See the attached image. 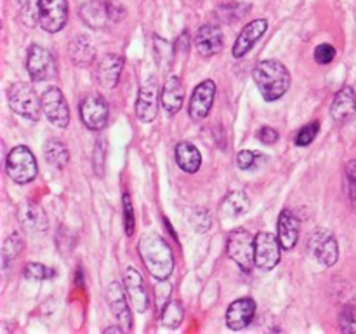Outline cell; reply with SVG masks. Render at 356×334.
<instances>
[{
  "label": "cell",
  "mask_w": 356,
  "mask_h": 334,
  "mask_svg": "<svg viewBox=\"0 0 356 334\" xmlns=\"http://www.w3.org/2000/svg\"><path fill=\"white\" fill-rule=\"evenodd\" d=\"M139 256L146 270L156 280H167L174 270V254L169 244L155 232H148L138 242Z\"/></svg>",
  "instance_id": "6da1fadb"
},
{
  "label": "cell",
  "mask_w": 356,
  "mask_h": 334,
  "mask_svg": "<svg viewBox=\"0 0 356 334\" xmlns=\"http://www.w3.org/2000/svg\"><path fill=\"white\" fill-rule=\"evenodd\" d=\"M252 79L264 101L271 103L284 96L291 87V73L284 63L277 59H263L252 70Z\"/></svg>",
  "instance_id": "7a4b0ae2"
},
{
  "label": "cell",
  "mask_w": 356,
  "mask_h": 334,
  "mask_svg": "<svg viewBox=\"0 0 356 334\" xmlns=\"http://www.w3.org/2000/svg\"><path fill=\"white\" fill-rule=\"evenodd\" d=\"M125 10L111 0H87L80 7V17L92 30H104L118 23L124 17Z\"/></svg>",
  "instance_id": "3957f363"
},
{
  "label": "cell",
  "mask_w": 356,
  "mask_h": 334,
  "mask_svg": "<svg viewBox=\"0 0 356 334\" xmlns=\"http://www.w3.org/2000/svg\"><path fill=\"white\" fill-rule=\"evenodd\" d=\"M10 110L19 117L28 118L31 122L40 120L42 117V100L37 96L33 87L26 82H16L7 90Z\"/></svg>",
  "instance_id": "277c9868"
},
{
  "label": "cell",
  "mask_w": 356,
  "mask_h": 334,
  "mask_svg": "<svg viewBox=\"0 0 356 334\" xmlns=\"http://www.w3.org/2000/svg\"><path fill=\"white\" fill-rule=\"evenodd\" d=\"M7 176L16 184H28L35 180L38 173L37 160L28 146H16L9 152L6 160Z\"/></svg>",
  "instance_id": "5b68a950"
},
{
  "label": "cell",
  "mask_w": 356,
  "mask_h": 334,
  "mask_svg": "<svg viewBox=\"0 0 356 334\" xmlns=\"http://www.w3.org/2000/svg\"><path fill=\"white\" fill-rule=\"evenodd\" d=\"M229 260L235 261L242 271H250L256 264V237L250 235L247 230H233L226 244Z\"/></svg>",
  "instance_id": "8992f818"
},
{
  "label": "cell",
  "mask_w": 356,
  "mask_h": 334,
  "mask_svg": "<svg viewBox=\"0 0 356 334\" xmlns=\"http://www.w3.org/2000/svg\"><path fill=\"white\" fill-rule=\"evenodd\" d=\"M308 253L316 263L323 267H332L339 260V244L332 232L325 228H316L308 239Z\"/></svg>",
  "instance_id": "52a82bcc"
},
{
  "label": "cell",
  "mask_w": 356,
  "mask_h": 334,
  "mask_svg": "<svg viewBox=\"0 0 356 334\" xmlns=\"http://www.w3.org/2000/svg\"><path fill=\"white\" fill-rule=\"evenodd\" d=\"M26 70L31 80L35 82H45L56 77V61L54 56L45 47L33 44L28 47L26 52Z\"/></svg>",
  "instance_id": "ba28073f"
},
{
  "label": "cell",
  "mask_w": 356,
  "mask_h": 334,
  "mask_svg": "<svg viewBox=\"0 0 356 334\" xmlns=\"http://www.w3.org/2000/svg\"><path fill=\"white\" fill-rule=\"evenodd\" d=\"M68 21L66 0H38V24L47 33H58Z\"/></svg>",
  "instance_id": "9c48e42d"
},
{
  "label": "cell",
  "mask_w": 356,
  "mask_h": 334,
  "mask_svg": "<svg viewBox=\"0 0 356 334\" xmlns=\"http://www.w3.org/2000/svg\"><path fill=\"white\" fill-rule=\"evenodd\" d=\"M42 110L47 120L59 129H65L70 124V108L66 97L58 87H49L42 94Z\"/></svg>",
  "instance_id": "30bf717a"
},
{
  "label": "cell",
  "mask_w": 356,
  "mask_h": 334,
  "mask_svg": "<svg viewBox=\"0 0 356 334\" xmlns=\"http://www.w3.org/2000/svg\"><path fill=\"white\" fill-rule=\"evenodd\" d=\"M80 118L90 131H101L108 124L110 106L103 96H87L80 101Z\"/></svg>",
  "instance_id": "8fae6325"
},
{
  "label": "cell",
  "mask_w": 356,
  "mask_h": 334,
  "mask_svg": "<svg viewBox=\"0 0 356 334\" xmlns=\"http://www.w3.org/2000/svg\"><path fill=\"white\" fill-rule=\"evenodd\" d=\"M159 111V80L156 77H149L141 84L136 101V117L148 124L153 122Z\"/></svg>",
  "instance_id": "7c38bea8"
},
{
  "label": "cell",
  "mask_w": 356,
  "mask_h": 334,
  "mask_svg": "<svg viewBox=\"0 0 356 334\" xmlns=\"http://www.w3.org/2000/svg\"><path fill=\"white\" fill-rule=\"evenodd\" d=\"M282 257V244L278 237L270 232L256 235V264L261 270H273Z\"/></svg>",
  "instance_id": "4fadbf2b"
},
{
  "label": "cell",
  "mask_w": 356,
  "mask_h": 334,
  "mask_svg": "<svg viewBox=\"0 0 356 334\" xmlns=\"http://www.w3.org/2000/svg\"><path fill=\"white\" fill-rule=\"evenodd\" d=\"M17 221L28 235H44L49 230V219L44 209L35 202H24L17 211Z\"/></svg>",
  "instance_id": "5bb4252c"
},
{
  "label": "cell",
  "mask_w": 356,
  "mask_h": 334,
  "mask_svg": "<svg viewBox=\"0 0 356 334\" xmlns=\"http://www.w3.org/2000/svg\"><path fill=\"white\" fill-rule=\"evenodd\" d=\"M124 284L125 291H127L129 299H131L132 306L138 313H146L149 308V299L148 289H146L145 280H143V275L139 273L136 268H127L124 273Z\"/></svg>",
  "instance_id": "9a60e30c"
},
{
  "label": "cell",
  "mask_w": 356,
  "mask_h": 334,
  "mask_svg": "<svg viewBox=\"0 0 356 334\" xmlns=\"http://www.w3.org/2000/svg\"><path fill=\"white\" fill-rule=\"evenodd\" d=\"M216 97V84L212 80H204L195 87L190 100V117L193 120H204L212 110Z\"/></svg>",
  "instance_id": "2e32d148"
},
{
  "label": "cell",
  "mask_w": 356,
  "mask_h": 334,
  "mask_svg": "<svg viewBox=\"0 0 356 334\" xmlns=\"http://www.w3.org/2000/svg\"><path fill=\"white\" fill-rule=\"evenodd\" d=\"M268 21L266 19H254L242 28L240 35L236 37L235 45H233V58L240 59L256 45V42L266 33Z\"/></svg>",
  "instance_id": "e0dca14e"
},
{
  "label": "cell",
  "mask_w": 356,
  "mask_h": 334,
  "mask_svg": "<svg viewBox=\"0 0 356 334\" xmlns=\"http://www.w3.org/2000/svg\"><path fill=\"white\" fill-rule=\"evenodd\" d=\"M256 315V301L250 298H240L228 306L226 324L232 331H242L252 322Z\"/></svg>",
  "instance_id": "ac0fdd59"
},
{
  "label": "cell",
  "mask_w": 356,
  "mask_h": 334,
  "mask_svg": "<svg viewBox=\"0 0 356 334\" xmlns=\"http://www.w3.org/2000/svg\"><path fill=\"white\" fill-rule=\"evenodd\" d=\"M125 294H127V291L124 292V289H122L118 282H111L106 287V303L110 306L111 313L129 331L132 329V313L127 305V299H125Z\"/></svg>",
  "instance_id": "d6986e66"
},
{
  "label": "cell",
  "mask_w": 356,
  "mask_h": 334,
  "mask_svg": "<svg viewBox=\"0 0 356 334\" xmlns=\"http://www.w3.org/2000/svg\"><path fill=\"white\" fill-rule=\"evenodd\" d=\"M278 240L282 244L284 250H292L299 240V230H301V223H299L298 214L292 209H284L278 216Z\"/></svg>",
  "instance_id": "ffe728a7"
},
{
  "label": "cell",
  "mask_w": 356,
  "mask_h": 334,
  "mask_svg": "<svg viewBox=\"0 0 356 334\" xmlns=\"http://www.w3.org/2000/svg\"><path fill=\"white\" fill-rule=\"evenodd\" d=\"M195 47L198 49L202 56H216L225 47V37L222 31L214 24H204L198 28L195 35Z\"/></svg>",
  "instance_id": "44dd1931"
},
{
  "label": "cell",
  "mask_w": 356,
  "mask_h": 334,
  "mask_svg": "<svg viewBox=\"0 0 356 334\" xmlns=\"http://www.w3.org/2000/svg\"><path fill=\"white\" fill-rule=\"evenodd\" d=\"M124 70V58L120 54H106L97 63L96 79L106 89H113Z\"/></svg>",
  "instance_id": "7402d4cb"
},
{
  "label": "cell",
  "mask_w": 356,
  "mask_h": 334,
  "mask_svg": "<svg viewBox=\"0 0 356 334\" xmlns=\"http://www.w3.org/2000/svg\"><path fill=\"white\" fill-rule=\"evenodd\" d=\"M160 101H162L163 110H165V113L169 117H174L177 111H181V106H183L184 101V89L179 77H169L167 79V82L163 84Z\"/></svg>",
  "instance_id": "603a6c76"
},
{
  "label": "cell",
  "mask_w": 356,
  "mask_h": 334,
  "mask_svg": "<svg viewBox=\"0 0 356 334\" xmlns=\"http://www.w3.org/2000/svg\"><path fill=\"white\" fill-rule=\"evenodd\" d=\"M330 113H332L336 122H346L356 113V94L353 87L344 86L343 89L337 90L334 96L332 106H330Z\"/></svg>",
  "instance_id": "cb8c5ba5"
},
{
  "label": "cell",
  "mask_w": 356,
  "mask_h": 334,
  "mask_svg": "<svg viewBox=\"0 0 356 334\" xmlns=\"http://www.w3.org/2000/svg\"><path fill=\"white\" fill-rule=\"evenodd\" d=\"M174 155H176V164L184 173L193 174L200 169L202 155L197 146L191 145L190 141L177 143L176 150H174Z\"/></svg>",
  "instance_id": "d4e9b609"
},
{
  "label": "cell",
  "mask_w": 356,
  "mask_h": 334,
  "mask_svg": "<svg viewBox=\"0 0 356 334\" xmlns=\"http://www.w3.org/2000/svg\"><path fill=\"white\" fill-rule=\"evenodd\" d=\"M70 56H72V61L75 63L80 68H87L94 63L96 59V49H94L92 42L87 35H79L72 40L70 44Z\"/></svg>",
  "instance_id": "484cf974"
},
{
  "label": "cell",
  "mask_w": 356,
  "mask_h": 334,
  "mask_svg": "<svg viewBox=\"0 0 356 334\" xmlns=\"http://www.w3.org/2000/svg\"><path fill=\"white\" fill-rule=\"evenodd\" d=\"M250 207V200L243 191H233V193L226 195V198L221 204V216L222 218H240L245 214Z\"/></svg>",
  "instance_id": "4316f807"
},
{
  "label": "cell",
  "mask_w": 356,
  "mask_h": 334,
  "mask_svg": "<svg viewBox=\"0 0 356 334\" xmlns=\"http://www.w3.org/2000/svg\"><path fill=\"white\" fill-rule=\"evenodd\" d=\"M44 155L45 160L51 164L56 169H65L70 162V152L66 148L65 143H61L59 139H49L44 145Z\"/></svg>",
  "instance_id": "83f0119b"
},
{
  "label": "cell",
  "mask_w": 356,
  "mask_h": 334,
  "mask_svg": "<svg viewBox=\"0 0 356 334\" xmlns=\"http://www.w3.org/2000/svg\"><path fill=\"white\" fill-rule=\"evenodd\" d=\"M23 239H21L17 233H13V235L7 237V240L3 242V249H2V263L3 268H9L10 263L16 260L17 256L23 250Z\"/></svg>",
  "instance_id": "f1b7e54d"
},
{
  "label": "cell",
  "mask_w": 356,
  "mask_h": 334,
  "mask_svg": "<svg viewBox=\"0 0 356 334\" xmlns=\"http://www.w3.org/2000/svg\"><path fill=\"white\" fill-rule=\"evenodd\" d=\"M181 322H183V305L179 301H167L162 306V324L170 329H176Z\"/></svg>",
  "instance_id": "f546056e"
},
{
  "label": "cell",
  "mask_w": 356,
  "mask_h": 334,
  "mask_svg": "<svg viewBox=\"0 0 356 334\" xmlns=\"http://www.w3.org/2000/svg\"><path fill=\"white\" fill-rule=\"evenodd\" d=\"M17 13L24 26L33 28L38 23V0H17Z\"/></svg>",
  "instance_id": "4dcf8cb0"
},
{
  "label": "cell",
  "mask_w": 356,
  "mask_h": 334,
  "mask_svg": "<svg viewBox=\"0 0 356 334\" xmlns=\"http://www.w3.org/2000/svg\"><path fill=\"white\" fill-rule=\"evenodd\" d=\"M24 277L31 278V280H45V278L54 277L56 271L52 268H47L45 264L40 263H28L24 267Z\"/></svg>",
  "instance_id": "1f68e13d"
},
{
  "label": "cell",
  "mask_w": 356,
  "mask_h": 334,
  "mask_svg": "<svg viewBox=\"0 0 356 334\" xmlns=\"http://www.w3.org/2000/svg\"><path fill=\"white\" fill-rule=\"evenodd\" d=\"M344 176H346V191L348 197H350L351 205L356 211V159L350 160L346 164V170H344Z\"/></svg>",
  "instance_id": "d6a6232c"
},
{
  "label": "cell",
  "mask_w": 356,
  "mask_h": 334,
  "mask_svg": "<svg viewBox=\"0 0 356 334\" xmlns=\"http://www.w3.org/2000/svg\"><path fill=\"white\" fill-rule=\"evenodd\" d=\"M339 329L343 333H356V308L348 305L344 306L339 315Z\"/></svg>",
  "instance_id": "836d02e7"
},
{
  "label": "cell",
  "mask_w": 356,
  "mask_h": 334,
  "mask_svg": "<svg viewBox=\"0 0 356 334\" xmlns=\"http://www.w3.org/2000/svg\"><path fill=\"white\" fill-rule=\"evenodd\" d=\"M124 228H125V235L132 237L134 235V228H136V218H134V209H132V202L129 193H124Z\"/></svg>",
  "instance_id": "e575fe53"
},
{
  "label": "cell",
  "mask_w": 356,
  "mask_h": 334,
  "mask_svg": "<svg viewBox=\"0 0 356 334\" xmlns=\"http://www.w3.org/2000/svg\"><path fill=\"white\" fill-rule=\"evenodd\" d=\"M318 131H320L318 122H312V124L301 127V131H299L298 136H296V145H298V146H308L309 143H313V139L316 138Z\"/></svg>",
  "instance_id": "d590c367"
},
{
  "label": "cell",
  "mask_w": 356,
  "mask_h": 334,
  "mask_svg": "<svg viewBox=\"0 0 356 334\" xmlns=\"http://www.w3.org/2000/svg\"><path fill=\"white\" fill-rule=\"evenodd\" d=\"M211 214L204 207L195 209L193 214H191V225H193L195 230H198V232H207L211 228Z\"/></svg>",
  "instance_id": "8d00e7d4"
},
{
  "label": "cell",
  "mask_w": 356,
  "mask_h": 334,
  "mask_svg": "<svg viewBox=\"0 0 356 334\" xmlns=\"http://www.w3.org/2000/svg\"><path fill=\"white\" fill-rule=\"evenodd\" d=\"M257 160H259V153L250 152V150H242L236 155V166L242 170H249L257 166Z\"/></svg>",
  "instance_id": "74e56055"
},
{
  "label": "cell",
  "mask_w": 356,
  "mask_h": 334,
  "mask_svg": "<svg viewBox=\"0 0 356 334\" xmlns=\"http://www.w3.org/2000/svg\"><path fill=\"white\" fill-rule=\"evenodd\" d=\"M336 59V49L330 44H320L318 47L315 49V61L318 65H329Z\"/></svg>",
  "instance_id": "f35d334b"
},
{
  "label": "cell",
  "mask_w": 356,
  "mask_h": 334,
  "mask_svg": "<svg viewBox=\"0 0 356 334\" xmlns=\"http://www.w3.org/2000/svg\"><path fill=\"white\" fill-rule=\"evenodd\" d=\"M104 157H106V143H96V148H94V170H96L97 176H103Z\"/></svg>",
  "instance_id": "ab89813d"
},
{
  "label": "cell",
  "mask_w": 356,
  "mask_h": 334,
  "mask_svg": "<svg viewBox=\"0 0 356 334\" xmlns=\"http://www.w3.org/2000/svg\"><path fill=\"white\" fill-rule=\"evenodd\" d=\"M278 138H280L278 131L270 127V125H264V127H261L259 131H257V139H259L261 143H264V145H273V143L278 141Z\"/></svg>",
  "instance_id": "60d3db41"
},
{
  "label": "cell",
  "mask_w": 356,
  "mask_h": 334,
  "mask_svg": "<svg viewBox=\"0 0 356 334\" xmlns=\"http://www.w3.org/2000/svg\"><path fill=\"white\" fill-rule=\"evenodd\" d=\"M125 327H106L104 329V334H110V333H124Z\"/></svg>",
  "instance_id": "b9f144b4"
}]
</instances>
